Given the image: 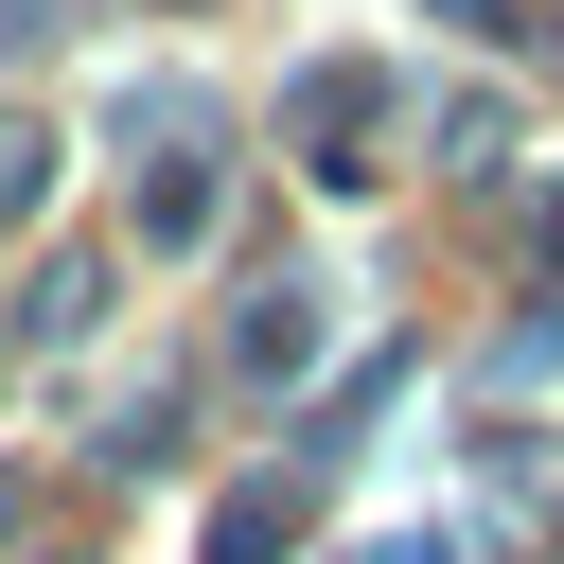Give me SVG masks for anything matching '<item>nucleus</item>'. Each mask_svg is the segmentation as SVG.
Returning <instances> with one entry per match:
<instances>
[{
    "mask_svg": "<svg viewBox=\"0 0 564 564\" xmlns=\"http://www.w3.org/2000/svg\"><path fill=\"white\" fill-rule=\"evenodd\" d=\"M282 141H300V176H317V194H370V141H388V70H370V53H317V70L282 88Z\"/></svg>",
    "mask_w": 564,
    "mask_h": 564,
    "instance_id": "1",
    "label": "nucleus"
},
{
    "mask_svg": "<svg viewBox=\"0 0 564 564\" xmlns=\"http://www.w3.org/2000/svg\"><path fill=\"white\" fill-rule=\"evenodd\" d=\"M141 247H212V176H194V159L141 176Z\"/></svg>",
    "mask_w": 564,
    "mask_h": 564,
    "instance_id": "4",
    "label": "nucleus"
},
{
    "mask_svg": "<svg viewBox=\"0 0 564 564\" xmlns=\"http://www.w3.org/2000/svg\"><path fill=\"white\" fill-rule=\"evenodd\" d=\"M106 317V247H70V264H35V335H88Z\"/></svg>",
    "mask_w": 564,
    "mask_h": 564,
    "instance_id": "5",
    "label": "nucleus"
},
{
    "mask_svg": "<svg viewBox=\"0 0 564 564\" xmlns=\"http://www.w3.org/2000/svg\"><path fill=\"white\" fill-rule=\"evenodd\" d=\"M18 35H35V0H0V53H18Z\"/></svg>",
    "mask_w": 564,
    "mask_h": 564,
    "instance_id": "8",
    "label": "nucleus"
},
{
    "mask_svg": "<svg viewBox=\"0 0 564 564\" xmlns=\"http://www.w3.org/2000/svg\"><path fill=\"white\" fill-rule=\"evenodd\" d=\"M229 352H247L264 388H282V370H317V282H264V300L229 317Z\"/></svg>",
    "mask_w": 564,
    "mask_h": 564,
    "instance_id": "2",
    "label": "nucleus"
},
{
    "mask_svg": "<svg viewBox=\"0 0 564 564\" xmlns=\"http://www.w3.org/2000/svg\"><path fill=\"white\" fill-rule=\"evenodd\" d=\"M35 176H53V141H35V123H0V212H35Z\"/></svg>",
    "mask_w": 564,
    "mask_h": 564,
    "instance_id": "6",
    "label": "nucleus"
},
{
    "mask_svg": "<svg viewBox=\"0 0 564 564\" xmlns=\"http://www.w3.org/2000/svg\"><path fill=\"white\" fill-rule=\"evenodd\" d=\"M282 529H300V476H264V494H229V511H212V564H282Z\"/></svg>",
    "mask_w": 564,
    "mask_h": 564,
    "instance_id": "3",
    "label": "nucleus"
},
{
    "mask_svg": "<svg viewBox=\"0 0 564 564\" xmlns=\"http://www.w3.org/2000/svg\"><path fill=\"white\" fill-rule=\"evenodd\" d=\"M352 564H458V529H370Z\"/></svg>",
    "mask_w": 564,
    "mask_h": 564,
    "instance_id": "7",
    "label": "nucleus"
}]
</instances>
